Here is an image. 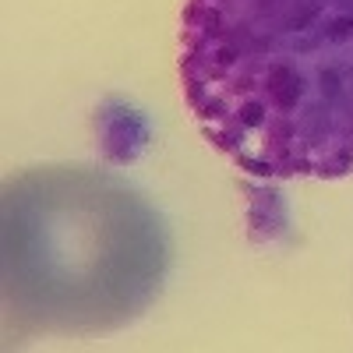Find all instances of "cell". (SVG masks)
<instances>
[{
  "label": "cell",
  "instance_id": "obj_1",
  "mask_svg": "<svg viewBox=\"0 0 353 353\" xmlns=\"http://www.w3.org/2000/svg\"><path fill=\"white\" fill-rule=\"evenodd\" d=\"M181 88L237 170L353 176V0H184Z\"/></svg>",
  "mask_w": 353,
  "mask_h": 353
},
{
  "label": "cell",
  "instance_id": "obj_2",
  "mask_svg": "<svg viewBox=\"0 0 353 353\" xmlns=\"http://www.w3.org/2000/svg\"><path fill=\"white\" fill-rule=\"evenodd\" d=\"M170 272L156 205L96 166H36L4 188V332L92 336L131 325Z\"/></svg>",
  "mask_w": 353,
  "mask_h": 353
}]
</instances>
